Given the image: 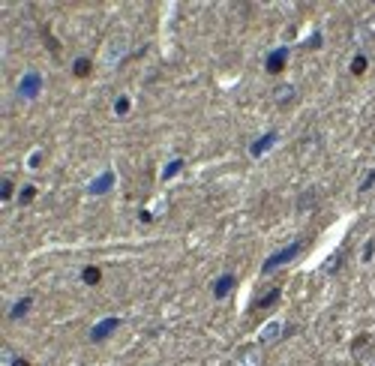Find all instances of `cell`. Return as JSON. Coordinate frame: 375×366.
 Listing matches in <instances>:
<instances>
[{
  "instance_id": "cell-20",
  "label": "cell",
  "mask_w": 375,
  "mask_h": 366,
  "mask_svg": "<svg viewBox=\"0 0 375 366\" xmlns=\"http://www.w3.org/2000/svg\"><path fill=\"white\" fill-rule=\"evenodd\" d=\"M372 183H375V171H369V174H366V180L360 183V192H366V189H372Z\"/></svg>"
},
{
  "instance_id": "cell-16",
  "label": "cell",
  "mask_w": 375,
  "mask_h": 366,
  "mask_svg": "<svg viewBox=\"0 0 375 366\" xmlns=\"http://www.w3.org/2000/svg\"><path fill=\"white\" fill-rule=\"evenodd\" d=\"M351 72H354V75H363V72H366V57H363V54H357V57L351 60Z\"/></svg>"
},
{
  "instance_id": "cell-19",
  "label": "cell",
  "mask_w": 375,
  "mask_h": 366,
  "mask_svg": "<svg viewBox=\"0 0 375 366\" xmlns=\"http://www.w3.org/2000/svg\"><path fill=\"white\" fill-rule=\"evenodd\" d=\"M0 198H3V201H9V198H12V180H9V177L3 180V189H0Z\"/></svg>"
},
{
  "instance_id": "cell-13",
  "label": "cell",
  "mask_w": 375,
  "mask_h": 366,
  "mask_svg": "<svg viewBox=\"0 0 375 366\" xmlns=\"http://www.w3.org/2000/svg\"><path fill=\"white\" fill-rule=\"evenodd\" d=\"M240 366H261V357L255 348H246V351L240 354Z\"/></svg>"
},
{
  "instance_id": "cell-7",
  "label": "cell",
  "mask_w": 375,
  "mask_h": 366,
  "mask_svg": "<svg viewBox=\"0 0 375 366\" xmlns=\"http://www.w3.org/2000/svg\"><path fill=\"white\" fill-rule=\"evenodd\" d=\"M231 288H234V276L225 273V276H219V279L213 282V297H225Z\"/></svg>"
},
{
  "instance_id": "cell-1",
  "label": "cell",
  "mask_w": 375,
  "mask_h": 366,
  "mask_svg": "<svg viewBox=\"0 0 375 366\" xmlns=\"http://www.w3.org/2000/svg\"><path fill=\"white\" fill-rule=\"evenodd\" d=\"M303 249V240H294V243H288V246H282L279 252H273L270 258H264V264H261V273H270V270H276V267H282V264H288L291 258H297V252Z\"/></svg>"
},
{
  "instance_id": "cell-8",
  "label": "cell",
  "mask_w": 375,
  "mask_h": 366,
  "mask_svg": "<svg viewBox=\"0 0 375 366\" xmlns=\"http://www.w3.org/2000/svg\"><path fill=\"white\" fill-rule=\"evenodd\" d=\"M30 306H33V300H30V297H21L18 303H15V306L9 309V318H12V321H18V318H24L27 312H30Z\"/></svg>"
},
{
  "instance_id": "cell-2",
  "label": "cell",
  "mask_w": 375,
  "mask_h": 366,
  "mask_svg": "<svg viewBox=\"0 0 375 366\" xmlns=\"http://www.w3.org/2000/svg\"><path fill=\"white\" fill-rule=\"evenodd\" d=\"M39 90H42V75L39 72H27L18 81V96H24V99H36Z\"/></svg>"
},
{
  "instance_id": "cell-10",
  "label": "cell",
  "mask_w": 375,
  "mask_h": 366,
  "mask_svg": "<svg viewBox=\"0 0 375 366\" xmlns=\"http://www.w3.org/2000/svg\"><path fill=\"white\" fill-rule=\"evenodd\" d=\"M279 300V288H270L267 294H261V297L255 300V309H267V306H273Z\"/></svg>"
},
{
  "instance_id": "cell-4",
  "label": "cell",
  "mask_w": 375,
  "mask_h": 366,
  "mask_svg": "<svg viewBox=\"0 0 375 366\" xmlns=\"http://www.w3.org/2000/svg\"><path fill=\"white\" fill-rule=\"evenodd\" d=\"M111 186H114V171H105V174H99V177L87 186V192H90V195H105Z\"/></svg>"
},
{
  "instance_id": "cell-14",
  "label": "cell",
  "mask_w": 375,
  "mask_h": 366,
  "mask_svg": "<svg viewBox=\"0 0 375 366\" xmlns=\"http://www.w3.org/2000/svg\"><path fill=\"white\" fill-rule=\"evenodd\" d=\"M72 72H75L78 78H84V75H90V60H87V57L75 60V66H72Z\"/></svg>"
},
{
  "instance_id": "cell-18",
  "label": "cell",
  "mask_w": 375,
  "mask_h": 366,
  "mask_svg": "<svg viewBox=\"0 0 375 366\" xmlns=\"http://www.w3.org/2000/svg\"><path fill=\"white\" fill-rule=\"evenodd\" d=\"M114 111H117V114H126V111H129V99H126V96H120V99L114 102Z\"/></svg>"
},
{
  "instance_id": "cell-26",
  "label": "cell",
  "mask_w": 375,
  "mask_h": 366,
  "mask_svg": "<svg viewBox=\"0 0 375 366\" xmlns=\"http://www.w3.org/2000/svg\"><path fill=\"white\" fill-rule=\"evenodd\" d=\"M9 366H30V363H27V360H24V357H15V360H12V363H9Z\"/></svg>"
},
{
  "instance_id": "cell-15",
  "label": "cell",
  "mask_w": 375,
  "mask_h": 366,
  "mask_svg": "<svg viewBox=\"0 0 375 366\" xmlns=\"http://www.w3.org/2000/svg\"><path fill=\"white\" fill-rule=\"evenodd\" d=\"M180 168H183V159H174V162H168V165H165V171H162V180H171V177H174V174L180 171Z\"/></svg>"
},
{
  "instance_id": "cell-25",
  "label": "cell",
  "mask_w": 375,
  "mask_h": 366,
  "mask_svg": "<svg viewBox=\"0 0 375 366\" xmlns=\"http://www.w3.org/2000/svg\"><path fill=\"white\" fill-rule=\"evenodd\" d=\"M318 45H321V33H315V36L306 42V48H318Z\"/></svg>"
},
{
  "instance_id": "cell-6",
  "label": "cell",
  "mask_w": 375,
  "mask_h": 366,
  "mask_svg": "<svg viewBox=\"0 0 375 366\" xmlns=\"http://www.w3.org/2000/svg\"><path fill=\"white\" fill-rule=\"evenodd\" d=\"M273 141H276V132H267V135H261V138H258V141H252L249 153H252V156H261L264 150H270V147H273Z\"/></svg>"
},
{
  "instance_id": "cell-12",
  "label": "cell",
  "mask_w": 375,
  "mask_h": 366,
  "mask_svg": "<svg viewBox=\"0 0 375 366\" xmlns=\"http://www.w3.org/2000/svg\"><path fill=\"white\" fill-rule=\"evenodd\" d=\"M81 279H84V282H87V285H96V282H99V279H102V270H99V267H93V264H90V267H84V270H81Z\"/></svg>"
},
{
  "instance_id": "cell-24",
  "label": "cell",
  "mask_w": 375,
  "mask_h": 366,
  "mask_svg": "<svg viewBox=\"0 0 375 366\" xmlns=\"http://www.w3.org/2000/svg\"><path fill=\"white\" fill-rule=\"evenodd\" d=\"M372 252H375V243H366V249H363V261H369V258H372Z\"/></svg>"
},
{
  "instance_id": "cell-5",
  "label": "cell",
  "mask_w": 375,
  "mask_h": 366,
  "mask_svg": "<svg viewBox=\"0 0 375 366\" xmlns=\"http://www.w3.org/2000/svg\"><path fill=\"white\" fill-rule=\"evenodd\" d=\"M285 60H288V48H276L273 54L267 57V63H264V66H267V72H273V75H276V72H282Z\"/></svg>"
},
{
  "instance_id": "cell-3",
  "label": "cell",
  "mask_w": 375,
  "mask_h": 366,
  "mask_svg": "<svg viewBox=\"0 0 375 366\" xmlns=\"http://www.w3.org/2000/svg\"><path fill=\"white\" fill-rule=\"evenodd\" d=\"M117 327H120V318H105V321H99V324L90 330V339H93V342H102V339H108Z\"/></svg>"
},
{
  "instance_id": "cell-11",
  "label": "cell",
  "mask_w": 375,
  "mask_h": 366,
  "mask_svg": "<svg viewBox=\"0 0 375 366\" xmlns=\"http://www.w3.org/2000/svg\"><path fill=\"white\" fill-rule=\"evenodd\" d=\"M276 102H279V105H288V102L294 99V87L291 84H282V87H276Z\"/></svg>"
},
{
  "instance_id": "cell-21",
  "label": "cell",
  "mask_w": 375,
  "mask_h": 366,
  "mask_svg": "<svg viewBox=\"0 0 375 366\" xmlns=\"http://www.w3.org/2000/svg\"><path fill=\"white\" fill-rule=\"evenodd\" d=\"M363 345H369V339H366V336H357V339H354V354H360Z\"/></svg>"
},
{
  "instance_id": "cell-17",
  "label": "cell",
  "mask_w": 375,
  "mask_h": 366,
  "mask_svg": "<svg viewBox=\"0 0 375 366\" xmlns=\"http://www.w3.org/2000/svg\"><path fill=\"white\" fill-rule=\"evenodd\" d=\"M33 195H36V189H33V186H24L21 192H18V201H21V204H30V201H33Z\"/></svg>"
},
{
  "instance_id": "cell-23",
  "label": "cell",
  "mask_w": 375,
  "mask_h": 366,
  "mask_svg": "<svg viewBox=\"0 0 375 366\" xmlns=\"http://www.w3.org/2000/svg\"><path fill=\"white\" fill-rule=\"evenodd\" d=\"M339 261H342V255H333V258L327 261V270H336V267H339Z\"/></svg>"
},
{
  "instance_id": "cell-22",
  "label": "cell",
  "mask_w": 375,
  "mask_h": 366,
  "mask_svg": "<svg viewBox=\"0 0 375 366\" xmlns=\"http://www.w3.org/2000/svg\"><path fill=\"white\" fill-rule=\"evenodd\" d=\"M312 198H315V192H306V195H303V198H300V210H306V207L312 204Z\"/></svg>"
},
{
  "instance_id": "cell-9",
  "label": "cell",
  "mask_w": 375,
  "mask_h": 366,
  "mask_svg": "<svg viewBox=\"0 0 375 366\" xmlns=\"http://www.w3.org/2000/svg\"><path fill=\"white\" fill-rule=\"evenodd\" d=\"M279 333H282V324H279V321H270V324L261 330V342H276Z\"/></svg>"
}]
</instances>
